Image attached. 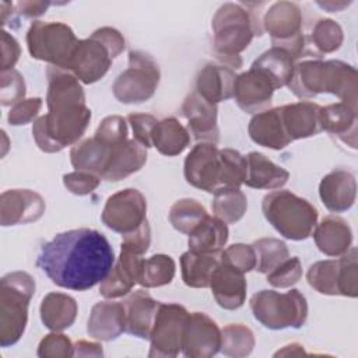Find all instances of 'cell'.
<instances>
[{
  "label": "cell",
  "instance_id": "47",
  "mask_svg": "<svg viewBox=\"0 0 358 358\" xmlns=\"http://www.w3.org/2000/svg\"><path fill=\"white\" fill-rule=\"evenodd\" d=\"M25 96V83L24 77L17 70L1 71V90L0 101L1 105H15Z\"/></svg>",
  "mask_w": 358,
  "mask_h": 358
},
{
  "label": "cell",
  "instance_id": "54",
  "mask_svg": "<svg viewBox=\"0 0 358 358\" xmlns=\"http://www.w3.org/2000/svg\"><path fill=\"white\" fill-rule=\"evenodd\" d=\"M49 6H50L49 1H20L17 4V8L21 15L28 18H35L46 13Z\"/></svg>",
  "mask_w": 358,
  "mask_h": 358
},
{
  "label": "cell",
  "instance_id": "43",
  "mask_svg": "<svg viewBox=\"0 0 358 358\" xmlns=\"http://www.w3.org/2000/svg\"><path fill=\"white\" fill-rule=\"evenodd\" d=\"M255 336L252 330L241 323L228 324L221 330L220 351L227 357H246L253 351Z\"/></svg>",
  "mask_w": 358,
  "mask_h": 358
},
{
  "label": "cell",
  "instance_id": "24",
  "mask_svg": "<svg viewBox=\"0 0 358 358\" xmlns=\"http://www.w3.org/2000/svg\"><path fill=\"white\" fill-rule=\"evenodd\" d=\"M320 108L309 101L281 106L282 123L291 141L316 136L322 130Z\"/></svg>",
  "mask_w": 358,
  "mask_h": 358
},
{
  "label": "cell",
  "instance_id": "49",
  "mask_svg": "<svg viewBox=\"0 0 358 358\" xmlns=\"http://www.w3.org/2000/svg\"><path fill=\"white\" fill-rule=\"evenodd\" d=\"M99 183H101L99 176L90 172H83V171H76L71 173H66L63 176V185L67 187V190L78 196L91 193L98 187Z\"/></svg>",
  "mask_w": 358,
  "mask_h": 358
},
{
  "label": "cell",
  "instance_id": "48",
  "mask_svg": "<svg viewBox=\"0 0 358 358\" xmlns=\"http://www.w3.org/2000/svg\"><path fill=\"white\" fill-rule=\"evenodd\" d=\"M74 355V345L71 344L70 338L62 333H50L38 347V357H73Z\"/></svg>",
  "mask_w": 358,
  "mask_h": 358
},
{
  "label": "cell",
  "instance_id": "40",
  "mask_svg": "<svg viewBox=\"0 0 358 358\" xmlns=\"http://www.w3.org/2000/svg\"><path fill=\"white\" fill-rule=\"evenodd\" d=\"M211 208L214 217L220 218L225 224H234L246 213L248 199L241 189L221 190L214 194Z\"/></svg>",
  "mask_w": 358,
  "mask_h": 358
},
{
  "label": "cell",
  "instance_id": "3",
  "mask_svg": "<svg viewBox=\"0 0 358 358\" xmlns=\"http://www.w3.org/2000/svg\"><path fill=\"white\" fill-rule=\"evenodd\" d=\"M288 88L298 98L330 92L341 102L357 106V70L340 60H305L295 64Z\"/></svg>",
  "mask_w": 358,
  "mask_h": 358
},
{
  "label": "cell",
  "instance_id": "27",
  "mask_svg": "<svg viewBox=\"0 0 358 358\" xmlns=\"http://www.w3.org/2000/svg\"><path fill=\"white\" fill-rule=\"evenodd\" d=\"M159 303L147 291H134L124 301L126 331L140 338H150Z\"/></svg>",
  "mask_w": 358,
  "mask_h": 358
},
{
  "label": "cell",
  "instance_id": "56",
  "mask_svg": "<svg viewBox=\"0 0 358 358\" xmlns=\"http://www.w3.org/2000/svg\"><path fill=\"white\" fill-rule=\"evenodd\" d=\"M320 7H323V8H326V10H329V13H336L337 10H340V8H343V7H345V6H348V3H317Z\"/></svg>",
  "mask_w": 358,
  "mask_h": 358
},
{
  "label": "cell",
  "instance_id": "25",
  "mask_svg": "<svg viewBox=\"0 0 358 358\" xmlns=\"http://www.w3.org/2000/svg\"><path fill=\"white\" fill-rule=\"evenodd\" d=\"M357 106L337 102L320 108V126L351 148H357Z\"/></svg>",
  "mask_w": 358,
  "mask_h": 358
},
{
  "label": "cell",
  "instance_id": "23",
  "mask_svg": "<svg viewBox=\"0 0 358 358\" xmlns=\"http://www.w3.org/2000/svg\"><path fill=\"white\" fill-rule=\"evenodd\" d=\"M87 331L91 337L101 341H110L126 331V309L124 303L113 301H102L94 305Z\"/></svg>",
  "mask_w": 358,
  "mask_h": 358
},
{
  "label": "cell",
  "instance_id": "38",
  "mask_svg": "<svg viewBox=\"0 0 358 358\" xmlns=\"http://www.w3.org/2000/svg\"><path fill=\"white\" fill-rule=\"evenodd\" d=\"M306 55L322 57L323 53L337 50L343 43V29L333 20H319L310 34L305 35Z\"/></svg>",
  "mask_w": 358,
  "mask_h": 358
},
{
  "label": "cell",
  "instance_id": "29",
  "mask_svg": "<svg viewBox=\"0 0 358 358\" xmlns=\"http://www.w3.org/2000/svg\"><path fill=\"white\" fill-rule=\"evenodd\" d=\"M147 161V151L136 138L126 140L124 143L112 148L109 162L101 179L117 182L129 175L140 171Z\"/></svg>",
  "mask_w": 358,
  "mask_h": 358
},
{
  "label": "cell",
  "instance_id": "41",
  "mask_svg": "<svg viewBox=\"0 0 358 358\" xmlns=\"http://www.w3.org/2000/svg\"><path fill=\"white\" fill-rule=\"evenodd\" d=\"M252 248L256 255L255 270L263 274H268L289 257L287 245L275 238L257 239L252 243Z\"/></svg>",
  "mask_w": 358,
  "mask_h": 358
},
{
  "label": "cell",
  "instance_id": "37",
  "mask_svg": "<svg viewBox=\"0 0 358 358\" xmlns=\"http://www.w3.org/2000/svg\"><path fill=\"white\" fill-rule=\"evenodd\" d=\"M218 264L220 255L196 253L192 250L185 252L180 256L183 282L192 288H207L213 271Z\"/></svg>",
  "mask_w": 358,
  "mask_h": 358
},
{
  "label": "cell",
  "instance_id": "1",
  "mask_svg": "<svg viewBox=\"0 0 358 358\" xmlns=\"http://www.w3.org/2000/svg\"><path fill=\"white\" fill-rule=\"evenodd\" d=\"M115 263L113 249L96 229L78 228L57 234L45 242L36 266L62 288L85 291L101 284Z\"/></svg>",
  "mask_w": 358,
  "mask_h": 358
},
{
  "label": "cell",
  "instance_id": "22",
  "mask_svg": "<svg viewBox=\"0 0 358 358\" xmlns=\"http://www.w3.org/2000/svg\"><path fill=\"white\" fill-rule=\"evenodd\" d=\"M217 303L228 310L241 308L246 299V280L243 273L222 263L213 271L210 285Z\"/></svg>",
  "mask_w": 358,
  "mask_h": 358
},
{
  "label": "cell",
  "instance_id": "20",
  "mask_svg": "<svg viewBox=\"0 0 358 358\" xmlns=\"http://www.w3.org/2000/svg\"><path fill=\"white\" fill-rule=\"evenodd\" d=\"M141 256L143 255H138L122 245L120 256L116 264L99 285L101 295L108 299H113L129 294L134 284L138 281V273L143 260Z\"/></svg>",
  "mask_w": 358,
  "mask_h": 358
},
{
  "label": "cell",
  "instance_id": "9",
  "mask_svg": "<svg viewBox=\"0 0 358 358\" xmlns=\"http://www.w3.org/2000/svg\"><path fill=\"white\" fill-rule=\"evenodd\" d=\"M78 43L73 29L63 22L34 21L27 32V45L34 59L48 62L49 66L67 69L70 57Z\"/></svg>",
  "mask_w": 358,
  "mask_h": 358
},
{
  "label": "cell",
  "instance_id": "2",
  "mask_svg": "<svg viewBox=\"0 0 358 358\" xmlns=\"http://www.w3.org/2000/svg\"><path fill=\"white\" fill-rule=\"evenodd\" d=\"M46 76L49 112L34 122L32 134L42 151L59 152L85 133L91 109L85 105V94L73 73L48 66Z\"/></svg>",
  "mask_w": 358,
  "mask_h": 358
},
{
  "label": "cell",
  "instance_id": "28",
  "mask_svg": "<svg viewBox=\"0 0 358 358\" xmlns=\"http://www.w3.org/2000/svg\"><path fill=\"white\" fill-rule=\"evenodd\" d=\"M235 73L225 64H206L196 77V92L211 103L227 101L234 95Z\"/></svg>",
  "mask_w": 358,
  "mask_h": 358
},
{
  "label": "cell",
  "instance_id": "11",
  "mask_svg": "<svg viewBox=\"0 0 358 358\" xmlns=\"http://www.w3.org/2000/svg\"><path fill=\"white\" fill-rule=\"evenodd\" d=\"M357 249H348L341 257L322 260L312 264L306 273L308 282L317 292L324 295H358Z\"/></svg>",
  "mask_w": 358,
  "mask_h": 358
},
{
  "label": "cell",
  "instance_id": "33",
  "mask_svg": "<svg viewBox=\"0 0 358 358\" xmlns=\"http://www.w3.org/2000/svg\"><path fill=\"white\" fill-rule=\"evenodd\" d=\"M250 69L263 74L277 90L288 85L294 74L295 60L287 50L273 46L256 59Z\"/></svg>",
  "mask_w": 358,
  "mask_h": 358
},
{
  "label": "cell",
  "instance_id": "15",
  "mask_svg": "<svg viewBox=\"0 0 358 358\" xmlns=\"http://www.w3.org/2000/svg\"><path fill=\"white\" fill-rule=\"evenodd\" d=\"M221 166V155L215 144L199 143L185 159V179L189 185L214 194L220 189Z\"/></svg>",
  "mask_w": 358,
  "mask_h": 358
},
{
  "label": "cell",
  "instance_id": "34",
  "mask_svg": "<svg viewBox=\"0 0 358 358\" xmlns=\"http://www.w3.org/2000/svg\"><path fill=\"white\" fill-rule=\"evenodd\" d=\"M113 147H108L95 137L77 143L70 150V161L76 171L90 172L102 176Z\"/></svg>",
  "mask_w": 358,
  "mask_h": 358
},
{
  "label": "cell",
  "instance_id": "19",
  "mask_svg": "<svg viewBox=\"0 0 358 358\" xmlns=\"http://www.w3.org/2000/svg\"><path fill=\"white\" fill-rule=\"evenodd\" d=\"M274 91V85L263 74L249 69L236 76L232 96L243 112L260 113L270 108Z\"/></svg>",
  "mask_w": 358,
  "mask_h": 358
},
{
  "label": "cell",
  "instance_id": "26",
  "mask_svg": "<svg viewBox=\"0 0 358 358\" xmlns=\"http://www.w3.org/2000/svg\"><path fill=\"white\" fill-rule=\"evenodd\" d=\"M249 136L256 144L271 150H282L292 143L282 123L281 106L256 113L249 123Z\"/></svg>",
  "mask_w": 358,
  "mask_h": 358
},
{
  "label": "cell",
  "instance_id": "32",
  "mask_svg": "<svg viewBox=\"0 0 358 358\" xmlns=\"http://www.w3.org/2000/svg\"><path fill=\"white\" fill-rule=\"evenodd\" d=\"M228 241V227L217 217L207 215L190 234L189 250L196 253L220 255Z\"/></svg>",
  "mask_w": 358,
  "mask_h": 358
},
{
  "label": "cell",
  "instance_id": "16",
  "mask_svg": "<svg viewBox=\"0 0 358 358\" xmlns=\"http://www.w3.org/2000/svg\"><path fill=\"white\" fill-rule=\"evenodd\" d=\"M221 348V330L203 312L189 313L182 331V352L190 358H210Z\"/></svg>",
  "mask_w": 358,
  "mask_h": 358
},
{
  "label": "cell",
  "instance_id": "13",
  "mask_svg": "<svg viewBox=\"0 0 358 358\" xmlns=\"http://www.w3.org/2000/svg\"><path fill=\"white\" fill-rule=\"evenodd\" d=\"M189 312L178 303H159L150 334L148 357H176L182 351V331Z\"/></svg>",
  "mask_w": 358,
  "mask_h": 358
},
{
  "label": "cell",
  "instance_id": "5",
  "mask_svg": "<svg viewBox=\"0 0 358 358\" xmlns=\"http://www.w3.org/2000/svg\"><path fill=\"white\" fill-rule=\"evenodd\" d=\"M124 49V38L110 27H102L90 38L78 41L66 70L73 73L81 83L92 84L102 78L112 60Z\"/></svg>",
  "mask_w": 358,
  "mask_h": 358
},
{
  "label": "cell",
  "instance_id": "18",
  "mask_svg": "<svg viewBox=\"0 0 358 358\" xmlns=\"http://www.w3.org/2000/svg\"><path fill=\"white\" fill-rule=\"evenodd\" d=\"M45 213V200L28 189H13L1 193L0 221L3 227L28 224Z\"/></svg>",
  "mask_w": 358,
  "mask_h": 358
},
{
  "label": "cell",
  "instance_id": "42",
  "mask_svg": "<svg viewBox=\"0 0 358 358\" xmlns=\"http://www.w3.org/2000/svg\"><path fill=\"white\" fill-rule=\"evenodd\" d=\"M207 215L206 208L197 200L182 199L171 207L169 222L176 231L189 235Z\"/></svg>",
  "mask_w": 358,
  "mask_h": 358
},
{
  "label": "cell",
  "instance_id": "4",
  "mask_svg": "<svg viewBox=\"0 0 358 358\" xmlns=\"http://www.w3.org/2000/svg\"><path fill=\"white\" fill-rule=\"evenodd\" d=\"M211 28L218 59L235 70L242 66L239 53L249 46L255 35L263 34L259 15L238 3L221 6L211 21Z\"/></svg>",
  "mask_w": 358,
  "mask_h": 358
},
{
  "label": "cell",
  "instance_id": "52",
  "mask_svg": "<svg viewBox=\"0 0 358 358\" xmlns=\"http://www.w3.org/2000/svg\"><path fill=\"white\" fill-rule=\"evenodd\" d=\"M122 236H123V242H122L123 246L131 249L138 255H144L148 250V246L151 242V229H150L148 221L145 220L136 231Z\"/></svg>",
  "mask_w": 358,
  "mask_h": 358
},
{
  "label": "cell",
  "instance_id": "7",
  "mask_svg": "<svg viewBox=\"0 0 358 358\" xmlns=\"http://www.w3.org/2000/svg\"><path fill=\"white\" fill-rule=\"evenodd\" d=\"M35 292L34 278L24 271L6 274L0 280V344H15L28 322V305Z\"/></svg>",
  "mask_w": 358,
  "mask_h": 358
},
{
  "label": "cell",
  "instance_id": "17",
  "mask_svg": "<svg viewBox=\"0 0 358 358\" xmlns=\"http://www.w3.org/2000/svg\"><path fill=\"white\" fill-rule=\"evenodd\" d=\"M180 112L187 119V131L194 140L211 144L218 143L220 130L215 103L208 102L199 92L193 91L185 98Z\"/></svg>",
  "mask_w": 358,
  "mask_h": 358
},
{
  "label": "cell",
  "instance_id": "21",
  "mask_svg": "<svg viewBox=\"0 0 358 358\" xmlns=\"http://www.w3.org/2000/svg\"><path fill=\"white\" fill-rule=\"evenodd\" d=\"M322 203L331 213H343L354 206L357 196V180L352 172L337 168L327 173L319 185Z\"/></svg>",
  "mask_w": 358,
  "mask_h": 358
},
{
  "label": "cell",
  "instance_id": "45",
  "mask_svg": "<svg viewBox=\"0 0 358 358\" xmlns=\"http://www.w3.org/2000/svg\"><path fill=\"white\" fill-rule=\"evenodd\" d=\"M220 260L243 274L256 267V255L252 245H231L220 253Z\"/></svg>",
  "mask_w": 358,
  "mask_h": 358
},
{
  "label": "cell",
  "instance_id": "10",
  "mask_svg": "<svg viewBox=\"0 0 358 358\" xmlns=\"http://www.w3.org/2000/svg\"><path fill=\"white\" fill-rule=\"evenodd\" d=\"M159 67L155 59L143 52L129 53V67L117 76L112 85L115 98L122 103H140L148 101L159 83Z\"/></svg>",
  "mask_w": 358,
  "mask_h": 358
},
{
  "label": "cell",
  "instance_id": "8",
  "mask_svg": "<svg viewBox=\"0 0 358 358\" xmlns=\"http://www.w3.org/2000/svg\"><path fill=\"white\" fill-rule=\"evenodd\" d=\"M250 309L255 319L270 330L299 329L308 317L306 298L298 289H262L250 298Z\"/></svg>",
  "mask_w": 358,
  "mask_h": 358
},
{
  "label": "cell",
  "instance_id": "53",
  "mask_svg": "<svg viewBox=\"0 0 358 358\" xmlns=\"http://www.w3.org/2000/svg\"><path fill=\"white\" fill-rule=\"evenodd\" d=\"M20 57V45L8 32H1V71L13 70Z\"/></svg>",
  "mask_w": 358,
  "mask_h": 358
},
{
  "label": "cell",
  "instance_id": "39",
  "mask_svg": "<svg viewBox=\"0 0 358 358\" xmlns=\"http://www.w3.org/2000/svg\"><path fill=\"white\" fill-rule=\"evenodd\" d=\"M175 275V262L168 255H154L141 260L138 281L141 287L155 288L166 285Z\"/></svg>",
  "mask_w": 358,
  "mask_h": 358
},
{
  "label": "cell",
  "instance_id": "50",
  "mask_svg": "<svg viewBox=\"0 0 358 358\" xmlns=\"http://www.w3.org/2000/svg\"><path fill=\"white\" fill-rule=\"evenodd\" d=\"M127 120L133 129V138H136L145 148L152 147L151 133L158 120L152 115L147 113H130Z\"/></svg>",
  "mask_w": 358,
  "mask_h": 358
},
{
  "label": "cell",
  "instance_id": "6",
  "mask_svg": "<svg viewBox=\"0 0 358 358\" xmlns=\"http://www.w3.org/2000/svg\"><path fill=\"white\" fill-rule=\"evenodd\" d=\"M262 210L273 228L287 239L303 241L317 224V210L289 190H274L263 197Z\"/></svg>",
  "mask_w": 358,
  "mask_h": 358
},
{
  "label": "cell",
  "instance_id": "55",
  "mask_svg": "<svg viewBox=\"0 0 358 358\" xmlns=\"http://www.w3.org/2000/svg\"><path fill=\"white\" fill-rule=\"evenodd\" d=\"M102 345L96 343H90L85 340H80L74 344V355L78 357H102Z\"/></svg>",
  "mask_w": 358,
  "mask_h": 358
},
{
  "label": "cell",
  "instance_id": "35",
  "mask_svg": "<svg viewBox=\"0 0 358 358\" xmlns=\"http://www.w3.org/2000/svg\"><path fill=\"white\" fill-rule=\"evenodd\" d=\"M77 302L73 296L63 292L48 294L41 303V319L53 331L70 327L77 316Z\"/></svg>",
  "mask_w": 358,
  "mask_h": 358
},
{
  "label": "cell",
  "instance_id": "46",
  "mask_svg": "<svg viewBox=\"0 0 358 358\" xmlns=\"http://www.w3.org/2000/svg\"><path fill=\"white\" fill-rule=\"evenodd\" d=\"M302 277V264L298 257H288L267 274V281L275 288H288Z\"/></svg>",
  "mask_w": 358,
  "mask_h": 358
},
{
  "label": "cell",
  "instance_id": "12",
  "mask_svg": "<svg viewBox=\"0 0 358 358\" xmlns=\"http://www.w3.org/2000/svg\"><path fill=\"white\" fill-rule=\"evenodd\" d=\"M262 24L270 34L274 48L287 50L294 60L308 56L302 31V13L296 3L278 1L271 4Z\"/></svg>",
  "mask_w": 358,
  "mask_h": 358
},
{
  "label": "cell",
  "instance_id": "30",
  "mask_svg": "<svg viewBox=\"0 0 358 358\" xmlns=\"http://www.w3.org/2000/svg\"><path fill=\"white\" fill-rule=\"evenodd\" d=\"M312 234L319 250L327 256H341L351 248L352 232L348 222L341 217L323 218L320 224H316Z\"/></svg>",
  "mask_w": 358,
  "mask_h": 358
},
{
  "label": "cell",
  "instance_id": "14",
  "mask_svg": "<svg viewBox=\"0 0 358 358\" xmlns=\"http://www.w3.org/2000/svg\"><path fill=\"white\" fill-rule=\"evenodd\" d=\"M145 211L147 201L143 193L137 189H124L106 200L101 220L109 229L126 235L147 220Z\"/></svg>",
  "mask_w": 358,
  "mask_h": 358
},
{
  "label": "cell",
  "instance_id": "36",
  "mask_svg": "<svg viewBox=\"0 0 358 358\" xmlns=\"http://www.w3.org/2000/svg\"><path fill=\"white\" fill-rule=\"evenodd\" d=\"M151 143L161 154L175 157L182 154L189 143L190 134L185 126L175 117H166L158 122L151 133Z\"/></svg>",
  "mask_w": 358,
  "mask_h": 358
},
{
  "label": "cell",
  "instance_id": "44",
  "mask_svg": "<svg viewBox=\"0 0 358 358\" xmlns=\"http://www.w3.org/2000/svg\"><path fill=\"white\" fill-rule=\"evenodd\" d=\"M94 137L108 147H116L127 140V123L122 116H108L101 122Z\"/></svg>",
  "mask_w": 358,
  "mask_h": 358
},
{
  "label": "cell",
  "instance_id": "31",
  "mask_svg": "<svg viewBox=\"0 0 358 358\" xmlns=\"http://www.w3.org/2000/svg\"><path fill=\"white\" fill-rule=\"evenodd\" d=\"M248 172L245 185L253 189H280L284 186L289 178L288 171L282 166L275 165L262 152H249L246 155Z\"/></svg>",
  "mask_w": 358,
  "mask_h": 358
},
{
  "label": "cell",
  "instance_id": "51",
  "mask_svg": "<svg viewBox=\"0 0 358 358\" xmlns=\"http://www.w3.org/2000/svg\"><path fill=\"white\" fill-rule=\"evenodd\" d=\"M42 108V99L41 98H29L22 99L18 103H15L10 113H8V122L13 126L27 124L38 115L39 109Z\"/></svg>",
  "mask_w": 358,
  "mask_h": 358
}]
</instances>
